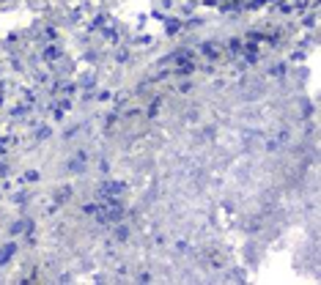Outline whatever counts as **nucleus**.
I'll list each match as a JSON object with an SVG mask.
<instances>
[]
</instances>
